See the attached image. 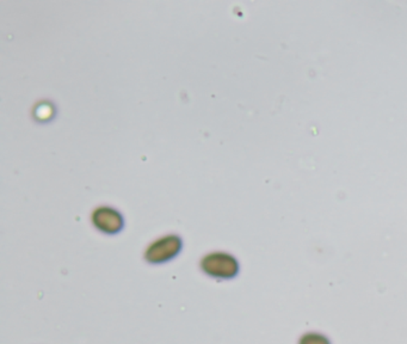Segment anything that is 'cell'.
Returning a JSON list of instances; mask_svg holds the SVG:
<instances>
[{"label": "cell", "mask_w": 407, "mask_h": 344, "mask_svg": "<svg viewBox=\"0 0 407 344\" xmlns=\"http://www.w3.org/2000/svg\"><path fill=\"white\" fill-rule=\"evenodd\" d=\"M201 268L208 276L222 280L233 279L239 273L237 259L226 252H213L205 256L202 259Z\"/></svg>", "instance_id": "obj_1"}, {"label": "cell", "mask_w": 407, "mask_h": 344, "mask_svg": "<svg viewBox=\"0 0 407 344\" xmlns=\"http://www.w3.org/2000/svg\"><path fill=\"white\" fill-rule=\"evenodd\" d=\"M300 344H330V341L319 334H307L301 338Z\"/></svg>", "instance_id": "obj_4"}, {"label": "cell", "mask_w": 407, "mask_h": 344, "mask_svg": "<svg viewBox=\"0 0 407 344\" xmlns=\"http://www.w3.org/2000/svg\"><path fill=\"white\" fill-rule=\"evenodd\" d=\"M183 246V241L179 236L169 234L160 238L148 246L145 252V259L152 264H161L169 262L178 255Z\"/></svg>", "instance_id": "obj_2"}, {"label": "cell", "mask_w": 407, "mask_h": 344, "mask_svg": "<svg viewBox=\"0 0 407 344\" xmlns=\"http://www.w3.org/2000/svg\"><path fill=\"white\" fill-rule=\"evenodd\" d=\"M92 223L94 227L107 234H116L121 232L125 226V219L118 210L112 207H99L92 213Z\"/></svg>", "instance_id": "obj_3"}]
</instances>
